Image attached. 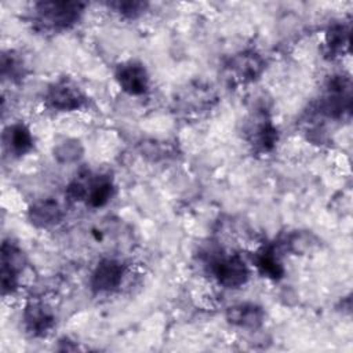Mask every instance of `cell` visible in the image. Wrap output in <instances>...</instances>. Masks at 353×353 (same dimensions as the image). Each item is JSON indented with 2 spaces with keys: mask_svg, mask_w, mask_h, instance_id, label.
<instances>
[{
  "mask_svg": "<svg viewBox=\"0 0 353 353\" xmlns=\"http://www.w3.org/2000/svg\"><path fill=\"white\" fill-rule=\"evenodd\" d=\"M39 17L52 28H68L73 25L81 11L83 4L77 1H43L37 4Z\"/></svg>",
  "mask_w": 353,
  "mask_h": 353,
  "instance_id": "obj_1",
  "label": "cell"
},
{
  "mask_svg": "<svg viewBox=\"0 0 353 353\" xmlns=\"http://www.w3.org/2000/svg\"><path fill=\"white\" fill-rule=\"evenodd\" d=\"M212 272L218 281L228 288H237L248 279V269L244 261L237 255L214 261Z\"/></svg>",
  "mask_w": 353,
  "mask_h": 353,
  "instance_id": "obj_2",
  "label": "cell"
},
{
  "mask_svg": "<svg viewBox=\"0 0 353 353\" xmlns=\"http://www.w3.org/2000/svg\"><path fill=\"white\" fill-rule=\"evenodd\" d=\"M47 102L58 110H74L84 103V97L74 84L62 80L48 90Z\"/></svg>",
  "mask_w": 353,
  "mask_h": 353,
  "instance_id": "obj_3",
  "label": "cell"
},
{
  "mask_svg": "<svg viewBox=\"0 0 353 353\" xmlns=\"http://www.w3.org/2000/svg\"><path fill=\"white\" fill-rule=\"evenodd\" d=\"M22 263V251L11 243H4L1 247V285L4 292L12 291L17 287L18 273L23 266Z\"/></svg>",
  "mask_w": 353,
  "mask_h": 353,
  "instance_id": "obj_4",
  "label": "cell"
},
{
  "mask_svg": "<svg viewBox=\"0 0 353 353\" xmlns=\"http://www.w3.org/2000/svg\"><path fill=\"white\" fill-rule=\"evenodd\" d=\"M116 77L120 87L131 95H141L148 90V73L139 63L131 62L121 65L116 73Z\"/></svg>",
  "mask_w": 353,
  "mask_h": 353,
  "instance_id": "obj_5",
  "label": "cell"
},
{
  "mask_svg": "<svg viewBox=\"0 0 353 353\" xmlns=\"http://www.w3.org/2000/svg\"><path fill=\"white\" fill-rule=\"evenodd\" d=\"M123 279V265L113 259H103L98 263L92 273L91 285L95 291H112Z\"/></svg>",
  "mask_w": 353,
  "mask_h": 353,
  "instance_id": "obj_6",
  "label": "cell"
},
{
  "mask_svg": "<svg viewBox=\"0 0 353 353\" xmlns=\"http://www.w3.org/2000/svg\"><path fill=\"white\" fill-rule=\"evenodd\" d=\"M26 328L34 335L46 334L54 323L51 312L43 303H30L23 313Z\"/></svg>",
  "mask_w": 353,
  "mask_h": 353,
  "instance_id": "obj_7",
  "label": "cell"
},
{
  "mask_svg": "<svg viewBox=\"0 0 353 353\" xmlns=\"http://www.w3.org/2000/svg\"><path fill=\"white\" fill-rule=\"evenodd\" d=\"M228 320L239 327L244 328H256L263 321V310L252 303L237 305L229 307Z\"/></svg>",
  "mask_w": 353,
  "mask_h": 353,
  "instance_id": "obj_8",
  "label": "cell"
},
{
  "mask_svg": "<svg viewBox=\"0 0 353 353\" xmlns=\"http://www.w3.org/2000/svg\"><path fill=\"white\" fill-rule=\"evenodd\" d=\"M4 143L14 154H23L32 148V135L26 125L23 124H14L10 125L4 132Z\"/></svg>",
  "mask_w": 353,
  "mask_h": 353,
  "instance_id": "obj_9",
  "label": "cell"
},
{
  "mask_svg": "<svg viewBox=\"0 0 353 353\" xmlns=\"http://www.w3.org/2000/svg\"><path fill=\"white\" fill-rule=\"evenodd\" d=\"M255 266L258 270L269 279H280L284 273L281 262L272 245L261 248L255 255Z\"/></svg>",
  "mask_w": 353,
  "mask_h": 353,
  "instance_id": "obj_10",
  "label": "cell"
},
{
  "mask_svg": "<svg viewBox=\"0 0 353 353\" xmlns=\"http://www.w3.org/2000/svg\"><path fill=\"white\" fill-rule=\"evenodd\" d=\"M30 221L37 226H48L61 219V210L52 200H44L30 208Z\"/></svg>",
  "mask_w": 353,
  "mask_h": 353,
  "instance_id": "obj_11",
  "label": "cell"
},
{
  "mask_svg": "<svg viewBox=\"0 0 353 353\" xmlns=\"http://www.w3.org/2000/svg\"><path fill=\"white\" fill-rule=\"evenodd\" d=\"M113 193V185L109 178L98 176L88 185L87 189V203L91 207H102L105 205Z\"/></svg>",
  "mask_w": 353,
  "mask_h": 353,
  "instance_id": "obj_12",
  "label": "cell"
},
{
  "mask_svg": "<svg viewBox=\"0 0 353 353\" xmlns=\"http://www.w3.org/2000/svg\"><path fill=\"white\" fill-rule=\"evenodd\" d=\"M232 69L237 73L240 79H254L262 69V61L254 52H244L234 58Z\"/></svg>",
  "mask_w": 353,
  "mask_h": 353,
  "instance_id": "obj_13",
  "label": "cell"
},
{
  "mask_svg": "<svg viewBox=\"0 0 353 353\" xmlns=\"http://www.w3.org/2000/svg\"><path fill=\"white\" fill-rule=\"evenodd\" d=\"M277 141V131L270 121H263L255 128V145L262 150H269Z\"/></svg>",
  "mask_w": 353,
  "mask_h": 353,
  "instance_id": "obj_14",
  "label": "cell"
},
{
  "mask_svg": "<svg viewBox=\"0 0 353 353\" xmlns=\"http://www.w3.org/2000/svg\"><path fill=\"white\" fill-rule=\"evenodd\" d=\"M325 41L332 52L341 51L349 43V30L343 25H332L327 30Z\"/></svg>",
  "mask_w": 353,
  "mask_h": 353,
  "instance_id": "obj_15",
  "label": "cell"
},
{
  "mask_svg": "<svg viewBox=\"0 0 353 353\" xmlns=\"http://www.w3.org/2000/svg\"><path fill=\"white\" fill-rule=\"evenodd\" d=\"M110 6L114 7L117 11H120L123 15L134 17L138 12H141L146 4L141 1H117V3H112Z\"/></svg>",
  "mask_w": 353,
  "mask_h": 353,
  "instance_id": "obj_16",
  "label": "cell"
}]
</instances>
